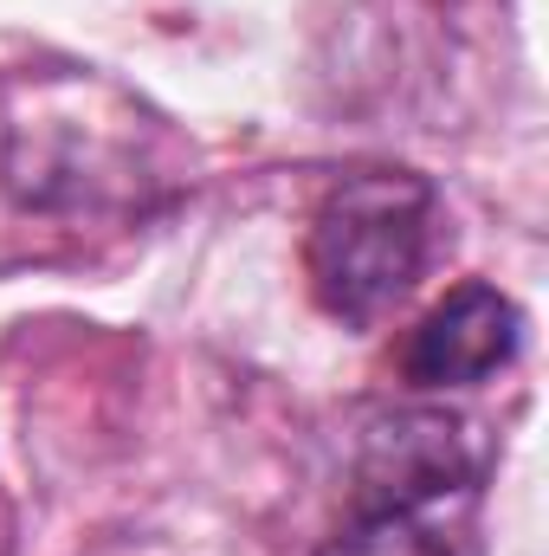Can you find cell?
Returning <instances> with one entry per match:
<instances>
[{
	"mask_svg": "<svg viewBox=\"0 0 549 556\" xmlns=\"http://www.w3.org/2000/svg\"><path fill=\"white\" fill-rule=\"evenodd\" d=\"M439 233V194L413 168H362L343 175L304 240V273L317 304L336 324H375L388 317L433 266Z\"/></svg>",
	"mask_w": 549,
	"mask_h": 556,
	"instance_id": "1",
	"label": "cell"
},
{
	"mask_svg": "<svg viewBox=\"0 0 549 556\" xmlns=\"http://www.w3.org/2000/svg\"><path fill=\"white\" fill-rule=\"evenodd\" d=\"M518 350H524V311L498 285L465 278L413 324L401 376L413 389H478L498 369H511Z\"/></svg>",
	"mask_w": 549,
	"mask_h": 556,
	"instance_id": "2",
	"label": "cell"
},
{
	"mask_svg": "<svg viewBox=\"0 0 549 556\" xmlns=\"http://www.w3.org/2000/svg\"><path fill=\"white\" fill-rule=\"evenodd\" d=\"M472 427L439 408H401L369 433L362 453V505H446L478 485Z\"/></svg>",
	"mask_w": 549,
	"mask_h": 556,
	"instance_id": "3",
	"label": "cell"
},
{
	"mask_svg": "<svg viewBox=\"0 0 549 556\" xmlns=\"http://www.w3.org/2000/svg\"><path fill=\"white\" fill-rule=\"evenodd\" d=\"M317 556H465L439 505H362Z\"/></svg>",
	"mask_w": 549,
	"mask_h": 556,
	"instance_id": "4",
	"label": "cell"
}]
</instances>
